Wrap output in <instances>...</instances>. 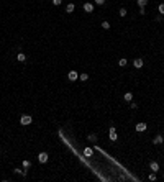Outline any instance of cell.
I'll return each instance as SVG.
<instances>
[{"instance_id": "6da1fadb", "label": "cell", "mask_w": 164, "mask_h": 182, "mask_svg": "<svg viewBox=\"0 0 164 182\" xmlns=\"http://www.w3.org/2000/svg\"><path fill=\"white\" fill-rule=\"evenodd\" d=\"M31 121H33V118H31L30 115H23V117L20 118V123H21V125H31Z\"/></svg>"}, {"instance_id": "7a4b0ae2", "label": "cell", "mask_w": 164, "mask_h": 182, "mask_svg": "<svg viewBox=\"0 0 164 182\" xmlns=\"http://www.w3.org/2000/svg\"><path fill=\"white\" fill-rule=\"evenodd\" d=\"M48 159H49V156H48V153H39V154H38V161H39L41 164L48 163Z\"/></svg>"}, {"instance_id": "3957f363", "label": "cell", "mask_w": 164, "mask_h": 182, "mask_svg": "<svg viewBox=\"0 0 164 182\" xmlns=\"http://www.w3.org/2000/svg\"><path fill=\"white\" fill-rule=\"evenodd\" d=\"M108 136H110L112 141H117V130H115V126H112L108 130Z\"/></svg>"}, {"instance_id": "277c9868", "label": "cell", "mask_w": 164, "mask_h": 182, "mask_svg": "<svg viewBox=\"0 0 164 182\" xmlns=\"http://www.w3.org/2000/svg\"><path fill=\"white\" fill-rule=\"evenodd\" d=\"M67 77H69V81H77L79 79V74L76 72V71H71V72L67 74Z\"/></svg>"}, {"instance_id": "5b68a950", "label": "cell", "mask_w": 164, "mask_h": 182, "mask_svg": "<svg viewBox=\"0 0 164 182\" xmlns=\"http://www.w3.org/2000/svg\"><path fill=\"white\" fill-rule=\"evenodd\" d=\"M149 169H151L153 172H158V171H159V164L156 163V161H153V163L149 164Z\"/></svg>"}, {"instance_id": "8992f818", "label": "cell", "mask_w": 164, "mask_h": 182, "mask_svg": "<svg viewBox=\"0 0 164 182\" xmlns=\"http://www.w3.org/2000/svg\"><path fill=\"white\" fill-rule=\"evenodd\" d=\"M146 128H148V125L141 121V123H138V125H136V131H139V133H141V131H145Z\"/></svg>"}, {"instance_id": "52a82bcc", "label": "cell", "mask_w": 164, "mask_h": 182, "mask_svg": "<svg viewBox=\"0 0 164 182\" xmlns=\"http://www.w3.org/2000/svg\"><path fill=\"white\" fill-rule=\"evenodd\" d=\"M84 10H85L87 13H92V12H94V5H92V3H84Z\"/></svg>"}, {"instance_id": "ba28073f", "label": "cell", "mask_w": 164, "mask_h": 182, "mask_svg": "<svg viewBox=\"0 0 164 182\" xmlns=\"http://www.w3.org/2000/svg\"><path fill=\"white\" fill-rule=\"evenodd\" d=\"M163 141H164V138L161 136V135H158V136L153 139V143H154V144H163Z\"/></svg>"}, {"instance_id": "9c48e42d", "label": "cell", "mask_w": 164, "mask_h": 182, "mask_svg": "<svg viewBox=\"0 0 164 182\" xmlns=\"http://www.w3.org/2000/svg\"><path fill=\"white\" fill-rule=\"evenodd\" d=\"M92 154H94L92 148H85V149H84V156H85V157H90Z\"/></svg>"}, {"instance_id": "30bf717a", "label": "cell", "mask_w": 164, "mask_h": 182, "mask_svg": "<svg viewBox=\"0 0 164 182\" xmlns=\"http://www.w3.org/2000/svg\"><path fill=\"white\" fill-rule=\"evenodd\" d=\"M135 67H136V69H141V67H143V59H135Z\"/></svg>"}, {"instance_id": "8fae6325", "label": "cell", "mask_w": 164, "mask_h": 182, "mask_svg": "<svg viewBox=\"0 0 164 182\" xmlns=\"http://www.w3.org/2000/svg\"><path fill=\"white\" fill-rule=\"evenodd\" d=\"M123 99H125L126 102H131V99H133V94H131V92H126V94L123 95Z\"/></svg>"}, {"instance_id": "7c38bea8", "label": "cell", "mask_w": 164, "mask_h": 182, "mask_svg": "<svg viewBox=\"0 0 164 182\" xmlns=\"http://www.w3.org/2000/svg\"><path fill=\"white\" fill-rule=\"evenodd\" d=\"M74 8H76V5H74V3H69V5L66 7V12H67V13H72Z\"/></svg>"}, {"instance_id": "4fadbf2b", "label": "cell", "mask_w": 164, "mask_h": 182, "mask_svg": "<svg viewBox=\"0 0 164 182\" xmlns=\"http://www.w3.org/2000/svg\"><path fill=\"white\" fill-rule=\"evenodd\" d=\"M17 59H18L20 63H23V61H25V59H26V56L23 54V53H18V54H17Z\"/></svg>"}, {"instance_id": "5bb4252c", "label": "cell", "mask_w": 164, "mask_h": 182, "mask_svg": "<svg viewBox=\"0 0 164 182\" xmlns=\"http://www.w3.org/2000/svg\"><path fill=\"white\" fill-rule=\"evenodd\" d=\"M79 79H81L82 82H85V81H89V75H87V74L84 72V74H81V75H79Z\"/></svg>"}, {"instance_id": "9a60e30c", "label": "cell", "mask_w": 164, "mask_h": 182, "mask_svg": "<svg viewBox=\"0 0 164 182\" xmlns=\"http://www.w3.org/2000/svg\"><path fill=\"white\" fill-rule=\"evenodd\" d=\"M118 66H121V67H125V66H126V59H125V57H121V59L118 61Z\"/></svg>"}, {"instance_id": "2e32d148", "label": "cell", "mask_w": 164, "mask_h": 182, "mask_svg": "<svg viewBox=\"0 0 164 182\" xmlns=\"http://www.w3.org/2000/svg\"><path fill=\"white\" fill-rule=\"evenodd\" d=\"M23 167H25V169H28V167H31V163H30L28 159H25V161H23Z\"/></svg>"}, {"instance_id": "e0dca14e", "label": "cell", "mask_w": 164, "mask_h": 182, "mask_svg": "<svg viewBox=\"0 0 164 182\" xmlns=\"http://www.w3.org/2000/svg\"><path fill=\"white\" fill-rule=\"evenodd\" d=\"M102 28H103V30H108L110 23H108V21H102Z\"/></svg>"}, {"instance_id": "ac0fdd59", "label": "cell", "mask_w": 164, "mask_h": 182, "mask_svg": "<svg viewBox=\"0 0 164 182\" xmlns=\"http://www.w3.org/2000/svg\"><path fill=\"white\" fill-rule=\"evenodd\" d=\"M158 10H159V13H161V15H164V3H159Z\"/></svg>"}, {"instance_id": "d6986e66", "label": "cell", "mask_w": 164, "mask_h": 182, "mask_svg": "<svg viewBox=\"0 0 164 182\" xmlns=\"http://www.w3.org/2000/svg\"><path fill=\"white\" fill-rule=\"evenodd\" d=\"M146 3H148V0H138V5L139 7H146Z\"/></svg>"}, {"instance_id": "ffe728a7", "label": "cell", "mask_w": 164, "mask_h": 182, "mask_svg": "<svg viewBox=\"0 0 164 182\" xmlns=\"http://www.w3.org/2000/svg\"><path fill=\"white\" fill-rule=\"evenodd\" d=\"M89 141H97V135H89Z\"/></svg>"}, {"instance_id": "44dd1931", "label": "cell", "mask_w": 164, "mask_h": 182, "mask_svg": "<svg viewBox=\"0 0 164 182\" xmlns=\"http://www.w3.org/2000/svg\"><path fill=\"white\" fill-rule=\"evenodd\" d=\"M120 17H126V10L125 8H120Z\"/></svg>"}, {"instance_id": "7402d4cb", "label": "cell", "mask_w": 164, "mask_h": 182, "mask_svg": "<svg viewBox=\"0 0 164 182\" xmlns=\"http://www.w3.org/2000/svg\"><path fill=\"white\" fill-rule=\"evenodd\" d=\"M156 179V172H153V174H149V181H154Z\"/></svg>"}, {"instance_id": "603a6c76", "label": "cell", "mask_w": 164, "mask_h": 182, "mask_svg": "<svg viewBox=\"0 0 164 182\" xmlns=\"http://www.w3.org/2000/svg\"><path fill=\"white\" fill-rule=\"evenodd\" d=\"M63 0H53V5H61Z\"/></svg>"}, {"instance_id": "cb8c5ba5", "label": "cell", "mask_w": 164, "mask_h": 182, "mask_svg": "<svg viewBox=\"0 0 164 182\" xmlns=\"http://www.w3.org/2000/svg\"><path fill=\"white\" fill-rule=\"evenodd\" d=\"M95 3H97V5H103V3H105V0H95Z\"/></svg>"}, {"instance_id": "d4e9b609", "label": "cell", "mask_w": 164, "mask_h": 182, "mask_svg": "<svg viewBox=\"0 0 164 182\" xmlns=\"http://www.w3.org/2000/svg\"><path fill=\"white\" fill-rule=\"evenodd\" d=\"M146 12H145V7H141V8H139V15H145Z\"/></svg>"}]
</instances>
